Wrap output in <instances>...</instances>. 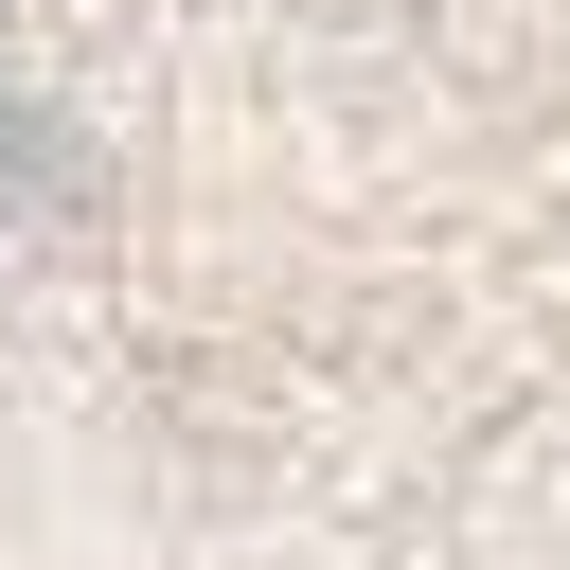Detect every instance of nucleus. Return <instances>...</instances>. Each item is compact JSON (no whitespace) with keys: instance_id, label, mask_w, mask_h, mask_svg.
Here are the masks:
<instances>
[{"instance_id":"f257e3e1","label":"nucleus","mask_w":570,"mask_h":570,"mask_svg":"<svg viewBox=\"0 0 570 570\" xmlns=\"http://www.w3.org/2000/svg\"><path fill=\"white\" fill-rule=\"evenodd\" d=\"M0 570H570V0H0Z\"/></svg>"}]
</instances>
